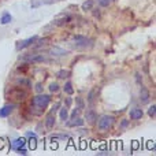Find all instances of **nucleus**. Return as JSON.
<instances>
[{"label":"nucleus","mask_w":156,"mask_h":156,"mask_svg":"<svg viewBox=\"0 0 156 156\" xmlns=\"http://www.w3.org/2000/svg\"><path fill=\"white\" fill-rule=\"evenodd\" d=\"M81 8H82L83 11H90V10H93V2H92V0H86V2L82 3Z\"/></svg>","instance_id":"14"},{"label":"nucleus","mask_w":156,"mask_h":156,"mask_svg":"<svg viewBox=\"0 0 156 156\" xmlns=\"http://www.w3.org/2000/svg\"><path fill=\"white\" fill-rule=\"evenodd\" d=\"M67 125L69 126H82L83 125V119H81V118H78V116H73V119H71L70 122H67Z\"/></svg>","instance_id":"11"},{"label":"nucleus","mask_w":156,"mask_h":156,"mask_svg":"<svg viewBox=\"0 0 156 156\" xmlns=\"http://www.w3.org/2000/svg\"><path fill=\"white\" fill-rule=\"evenodd\" d=\"M51 55H55V56H65V55H67V51L62 49V48H58V47H54V48L51 49Z\"/></svg>","instance_id":"10"},{"label":"nucleus","mask_w":156,"mask_h":156,"mask_svg":"<svg viewBox=\"0 0 156 156\" xmlns=\"http://www.w3.org/2000/svg\"><path fill=\"white\" fill-rule=\"evenodd\" d=\"M37 36H33V37H30V38H26V40H23V41H19L18 44H16V49H25V48H27V47H30V45H33V44L37 41Z\"/></svg>","instance_id":"6"},{"label":"nucleus","mask_w":156,"mask_h":156,"mask_svg":"<svg viewBox=\"0 0 156 156\" xmlns=\"http://www.w3.org/2000/svg\"><path fill=\"white\" fill-rule=\"evenodd\" d=\"M59 115H60V119H62L63 122H65V121H67V119H69V111H67V108H66V107L60 108V112H59Z\"/></svg>","instance_id":"16"},{"label":"nucleus","mask_w":156,"mask_h":156,"mask_svg":"<svg viewBox=\"0 0 156 156\" xmlns=\"http://www.w3.org/2000/svg\"><path fill=\"white\" fill-rule=\"evenodd\" d=\"M14 107H15V105H14V104H7V105H4V107H3L2 110H0V116H3V118H5V116H8L11 112H12Z\"/></svg>","instance_id":"8"},{"label":"nucleus","mask_w":156,"mask_h":156,"mask_svg":"<svg viewBox=\"0 0 156 156\" xmlns=\"http://www.w3.org/2000/svg\"><path fill=\"white\" fill-rule=\"evenodd\" d=\"M23 145H25V138H16V140L12 143V148L14 149H18V148H21V147H23Z\"/></svg>","instance_id":"15"},{"label":"nucleus","mask_w":156,"mask_h":156,"mask_svg":"<svg viewBox=\"0 0 156 156\" xmlns=\"http://www.w3.org/2000/svg\"><path fill=\"white\" fill-rule=\"evenodd\" d=\"M88 99H89V101H93V99H94V90H92L90 92V93H89V97H88Z\"/></svg>","instance_id":"30"},{"label":"nucleus","mask_w":156,"mask_h":156,"mask_svg":"<svg viewBox=\"0 0 156 156\" xmlns=\"http://www.w3.org/2000/svg\"><path fill=\"white\" fill-rule=\"evenodd\" d=\"M114 123V118L110 115H103L101 118L99 119V122H97V127H99V130H101V132H105V130H108L111 126H112Z\"/></svg>","instance_id":"2"},{"label":"nucleus","mask_w":156,"mask_h":156,"mask_svg":"<svg viewBox=\"0 0 156 156\" xmlns=\"http://www.w3.org/2000/svg\"><path fill=\"white\" fill-rule=\"evenodd\" d=\"M71 19H73V16L71 15H65V16H60V18L55 19V21L52 22V25H54V26H63V25L69 23Z\"/></svg>","instance_id":"7"},{"label":"nucleus","mask_w":156,"mask_h":156,"mask_svg":"<svg viewBox=\"0 0 156 156\" xmlns=\"http://www.w3.org/2000/svg\"><path fill=\"white\" fill-rule=\"evenodd\" d=\"M73 41L76 44L77 48H83V47H89L92 45V41L89 38H86L85 36H80V34H76L73 37Z\"/></svg>","instance_id":"4"},{"label":"nucleus","mask_w":156,"mask_h":156,"mask_svg":"<svg viewBox=\"0 0 156 156\" xmlns=\"http://www.w3.org/2000/svg\"><path fill=\"white\" fill-rule=\"evenodd\" d=\"M0 22H2L3 25H5V23H8V22H11V15L8 12H4L3 14V16H2V19H0Z\"/></svg>","instance_id":"19"},{"label":"nucleus","mask_w":156,"mask_h":156,"mask_svg":"<svg viewBox=\"0 0 156 156\" xmlns=\"http://www.w3.org/2000/svg\"><path fill=\"white\" fill-rule=\"evenodd\" d=\"M133 148H134V149L138 148V143H137V141H134V143H133Z\"/></svg>","instance_id":"37"},{"label":"nucleus","mask_w":156,"mask_h":156,"mask_svg":"<svg viewBox=\"0 0 156 156\" xmlns=\"http://www.w3.org/2000/svg\"><path fill=\"white\" fill-rule=\"evenodd\" d=\"M93 15L94 16H100V11L97 10V11H93Z\"/></svg>","instance_id":"38"},{"label":"nucleus","mask_w":156,"mask_h":156,"mask_svg":"<svg viewBox=\"0 0 156 156\" xmlns=\"http://www.w3.org/2000/svg\"><path fill=\"white\" fill-rule=\"evenodd\" d=\"M140 99H141V101H143V103H147L149 100V92L145 88H141V90H140Z\"/></svg>","instance_id":"12"},{"label":"nucleus","mask_w":156,"mask_h":156,"mask_svg":"<svg viewBox=\"0 0 156 156\" xmlns=\"http://www.w3.org/2000/svg\"><path fill=\"white\" fill-rule=\"evenodd\" d=\"M155 111H156V105L154 104V105H152V107H151V108H149V110H148V115L154 118V116H155Z\"/></svg>","instance_id":"28"},{"label":"nucleus","mask_w":156,"mask_h":156,"mask_svg":"<svg viewBox=\"0 0 156 156\" xmlns=\"http://www.w3.org/2000/svg\"><path fill=\"white\" fill-rule=\"evenodd\" d=\"M22 60L25 62H30V63H41V62H47V58L44 55H40V54H29V55H25V56L21 58Z\"/></svg>","instance_id":"3"},{"label":"nucleus","mask_w":156,"mask_h":156,"mask_svg":"<svg viewBox=\"0 0 156 156\" xmlns=\"http://www.w3.org/2000/svg\"><path fill=\"white\" fill-rule=\"evenodd\" d=\"M55 2H58V0H41V3H44V4H52Z\"/></svg>","instance_id":"31"},{"label":"nucleus","mask_w":156,"mask_h":156,"mask_svg":"<svg viewBox=\"0 0 156 156\" xmlns=\"http://www.w3.org/2000/svg\"><path fill=\"white\" fill-rule=\"evenodd\" d=\"M36 90H37V92H43V85H41V83H37V85H36Z\"/></svg>","instance_id":"32"},{"label":"nucleus","mask_w":156,"mask_h":156,"mask_svg":"<svg viewBox=\"0 0 156 156\" xmlns=\"http://www.w3.org/2000/svg\"><path fill=\"white\" fill-rule=\"evenodd\" d=\"M77 104H78V108L80 110H82V108H85V103H83V100L81 99V97H77Z\"/></svg>","instance_id":"24"},{"label":"nucleus","mask_w":156,"mask_h":156,"mask_svg":"<svg viewBox=\"0 0 156 156\" xmlns=\"http://www.w3.org/2000/svg\"><path fill=\"white\" fill-rule=\"evenodd\" d=\"M37 41H38V44H36V47H41V45H44L45 43H48L49 38L45 37V38H43V40H38V38H37Z\"/></svg>","instance_id":"27"},{"label":"nucleus","mask_w":156,"mask_h":156,"mask_svg":"<svg viewBox=\"0 0 156 156\" xmlns=\"http://www.w3.org/2000/svg\"><path fill=\"white\" fill-rule=\"evenodd\" d=\"M86 121L88 122H94L96 121V114H94V111H92V110L86 111Z\"/></svg>","instance_id":"17"},{"label":"nucleus","mask_w":156,"mask_h":156,"mask_svg":"<svg viewBox=\"0 0 156 156\" xmlns=\"http://www.w3.org/2000/svg\"><path fill=\"white\" fill-rule=\"evenodd\" d=\"M29 147H30V149H36V147H37V140H36L34 137H32V140L29 141Z\"/></svg>","instance_id":"23"},{"label":"nucleus","mask_w":156,"mask_h":156,"mask_svg":"<svg viewBox=\"0 0 156 156\" xmlns=\"http://www.w3.org/2000/svg\"><path fill=\"white\" fill-rule=\"evenodd\" d=\"M41 5V0H32L30 2V7L32 8H38Z\"/></svg>","instance_id":"22"},{"label":"nucleus","mask_w":156,"mask_h":156,"mask_svg":"<svg viewBox=\"0 0 156 156\" xmlns=\"http://www.w3.org/2000/svg\"><path fill=\"white\" fill-rule=\"evenodd\" d=\"M69 74L70 73H69L67 70H60L59 73H58V77L59 78H66V77H69Z\"/></svg>","instance_id":"25"},{"label":"nucleus","mask_w":156,"mask_h":156,"mask_svg":"<svg viewBox=\"0 0 156 156\" xmlns=\"http://www.w3.org/2000/svg\"><path fill=\"white\" fill-rule=\"evenodd\" d=\"M16 151H18V154H19V155H26V154H27V151H26L25 148H22V147H21V148H18Z\"/></svg>","instance_id":"29"},{"label":"nucleus","mask_w":156,"mask_h":156,"mask_svg":"<svg viewBox=\"0 0 156 156\" xmlns=\"http://www.w3.org/2000/svg\"><path fill=\"white\" fill-rule=\"evenodd\" d=\"M49 90H51L52 93H56V92H59V85H58L56 82H52L51 85H49Z\"/></svg>","instance_id":"21"},{"label":"nucleus","mask_w":156,"mask_h":156,"mask_svg":"<svg viewBox=\"0 0 156 156\" xmlns=\"http://www.w3.org/2000/svg\"><path fill=\"white\" fill-rule=\"evenodd\" d=\"M97 3H99L101 7H108L111 3V0H97Z\"/></svg>","instance_id":"26"},{"label":"nucleus","mask_w":156,"mask_h":156,"mask_svg":"<svg viewBox=\"0 0 156 156\" xmlns=\"http://www.w3.org/2000/svg\"><path fill=\"white\" fill-rule=\"evenodd\" d=\"M3 144H4V143H3V140H2V138H0V149L3 148Z\"/></svg>","instance_id":"40"},{"label":"nucleus","mask_w":156,"mask_h":156,"mask_svg":"<svg viewBox=\"0 0 156 156\" xmlns=\"http://www.w3.org/2000/svg\"><path fill=\"white\" fill-rule=\"evenodd\" d=\"M45 125H47V127H48V129H52V127H54V125H55V115H54V114H49V115L47 116Z\"/></svg>","instance_id":"13"},{"label":"nucleus","mask_w":156,"mask_h":156,"mask_svg":"<svg viewBox=\"0 0 156 156\" xmlns=\"http://www.w3.org/2000/svg\"><path fill=\"white\" fill-rule=\"evenodd\" d=\"M71 105V99H66V107H70Z\"/></svg>","instance_id":"34"},{"label":"nucleus","mask_w":156,"mask_h":156,"mask_svg":"<svg viewBox=\"0 0 156 156\" xmlns=\"http://www.w3.org/2000/svg\"><path fill=\"white\" fill-rule=\"evenodd\" d=\"M16 82H18L19 85H26L27 88H32V82H30L29 80H25V78H19V80H16Z\"/></svg>","instance_id":"20"},{"label":"nucleus","mask_w":156,"mask_h":156,"mask_svg":"<svg viewBox=\"0 0 156 156\" xmlns=\"http://www.w3.org/2000/svg\"><path fill=\"white\" fill-rule=\"evenodd\" d=\"M121 126H122V127H126V126H127V121H126V119H125V121H122Z\"/></svg>","instance_id":"35"},{"label":"nucleus","mask_w":156,"mask_h":156,"mask_svg":"<svg viewBox=\"0 0 156 156\" xmlns=\"http://www.w3.org/2000/svg\"><path fill=\"white\" fill-rule=\"evenodd\" d=\"M80 115V108H78V110H74L73 112H71V116H78Z\"/></svg>","instance_id":"33"},{"label":"nucleus","mask_w":156,"mask_h":156,"mask_svg":"<svg viewBox=\"0 0 156 156\" xmlns=\"http://www.w3.org/2000/svg\"><path fill=\"white\" fill-rule=\"evenodd\" d=\"M63 90H65L67 94H73L74 93V89H73V85H71V82H66L65 86H63Z\"/></svg>","instance_id":"18"},{"label":"nucleus","mask_w":156,"mask_h":156,"mask_svg":"<svg viewBox=\"0 0 156 156\" xmlns=\"http://www.w3.org/2000/svg\"><path fill=\"white\" fill-rule=\"evenodd\" d=\"M49 101H51V96L49 94H38V96H36L33 99L32 104H33V108H38V114H41L48 107Z\"/></svg>","instance_id":"1"},{"label":"nucleus","mask_w":156,"mask_h":156,"mask_svg":"<svg viewBox=\"0 0 156 156\" xmlns=\"http://www.w3.org/2000/svg\"><path fill=\"white\" fill-rule=\"evenodd\" d=\"M27 136H29V137H34L36 138V134L34 133H32V132H27Z\"/></svg>","instance_id":"36"},{"label":"nucleus","mask_w":156,"mask_h":156,"mask_svg":"<svg viewBox=\"0 0 156 156\" xmlns=\"http://www.w3.org/2000/svg\"><path fill=\"white\" fill-rule=\"evenodd\" d=\"M8 96H10L12 100L22 101V100L26 99V92L22 90V89H19V88H15V89H12V90L8 92Z\"/></svg>","instance_id":"5"},{"label":"nucleus","mask_w":156,"mask_h":156,"mask_svg":"<svg viewBox=\"0 0 156 156\" xmlns=\"http://www.w3.org/2000/svg\"><path fill=\"white\" fill-rule=\"evenodd\" d=\"M130 118L134 119V121L141 119L143 118V110H141V108H133V110L130 111Z\"/></svg>","instance_id":"9"},{"label":"nucleus","mask_w":156,"mask_h":156,"mask_svg":"<svg viewBox=\"0 0 156 156\" xmlns=\"http://www.w3.org/2000/svg\"><path fill=\"white\" fill-rule=\"evenodd\" d=\"M99 155H108V152L107 151H103V152H97Z\"/></svg>","instance_id":"39"}]
</instances>
